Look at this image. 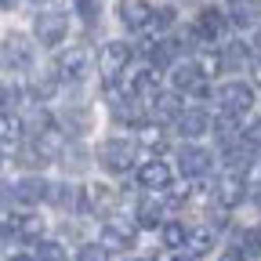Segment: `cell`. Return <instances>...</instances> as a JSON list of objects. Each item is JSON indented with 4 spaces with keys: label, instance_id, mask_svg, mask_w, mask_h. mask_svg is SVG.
Segmentation results:
<instances>
[{
    "label": "cell",
    "instance_id": "obj_18",
    "mask_svg": "<svg viewBox=\"0 0 261 261\" xmlns=\"http://www.w3.org/2000/svg\"><path fill=\"white\" fill-rule=\"evenodd\" d=\"M8 228H11L18 240H40V236H44V218L33 214V211H29V214H15Z\"/></svg>",
    "mask_w": 261,
    "mask_h": 261
},
{
    "label": "cell",
    "instance_id": "obj_13",
    "mask_svg": "<svg viewBox=\"0 0 261 261\" xmlns=\"http://www.w3.org/2000/svg\"><path fill=\"white\" fill-rule=\"evenodd\" d=\"M225 167H228V174H247L250 167H254V149L240 138V142H232V145H225Z\"/></svg>",
    "mask_w": 261,
    "mask_h": 261
},
{
    "label": "cell",
    "instance_id": "obj_23",
    "mask_svg": "<svg viewBox=\"0 0 261 261\" xmlns=\"http://www.w3.org/2000/svg\"><path fill=\"white\" fill-rule=\"evenodd\" d=\"M228 22L232 25H254L257 22V4L254 0H236V4L228 8Z\"/></svg>",
    "mask_w": 261,
    "mask_h": 261
},
{
    "label": "cell",
    "instance_id": "obj_9",
    "mask_svg": "<svg viewBox=\"0 0 261 261\" xmlns=\"http://www.w3.org/2000/svg\"><path fill=\"white\" fill-rule=\"evenodd\" d=\"M138 181L145 185V189H171L174 185V167L171 163H163V160H149V163H142L138 167Z\"/></svg>",
    "mask_w": 261,
    "mask_h": 261
},
{
    "label": "cell",
    "instance_id": "obj_41",
    "mask_svg": "<svg viewBox=\"0 0 261 261\" xmlns=\"http://www.w3.org/2000/svg\"><path fill=\"white\" fill-rule=\"evenodd\" d=\"M218 261H247V254H243V250H236V247H232V250H225V254H221V257H218Z\"/></svg>",
    "mask_w": 261,
    "mask_h": 261
},
{
    "label": "cell",
    "instance_id": "obj_8",
    "mask_svg": "<svg viewBox=\"0 0 261 261\" xmlns=\"http://www.w3.org/2000/svg\"><path fill=\"white\" fill-rule=\"evenodd\" d=\"M171 84H174V91L181 94H207L211 87H207V76L196 69V62H185V65H174V73H171Z\"/></svg>",
    "mask_w": 261,
    "mask_h": 261
},
{
    "label": "cell",
    "instance_id": "obj_26",
    "mask_svg": "<svg viewBox=\"0 0 261 261\" xmlns=\"http://www.w3.org/2000/svg\"><path fill=\"white\" fill-rule=\"evenodd\" d=\"M214 135L221 138V145H232V142H236V135H240L236 116H225V113H221V116L214 120Z\"/></svg>",
    "mask_w": 261,
    "mask_h": 261
},
{
    "label": "cell",
    "instance_id": "obj_35",
    "mask_svg": "<svg viewBox=\"0 0 261 261\" xmlns=\"http://www.w3.org/2000/svg\"><path fill=\"white\" fill-rule=\"evenodd\" d=\"M47 192H51L47 200H51L55 207H62V211L73 207V189H69V185H47Z\"/></svg>",
    "mask_w": 261,
    "mask_h": 261
},
{
    "label": "cell",
    "instance_id": "obj_47",
    "mask_svg": "<svg viewBox=\"0 0 261 261\" xmlns=\"http://www.w3.org/2000/svg\"><path fill=\"white\" fill-rule=\"evenodd\" d=\"M163 261H185V257H163Z\"/></svg>",
    "mask_w": 261,
    "mask_h": 261
},
{
    "label": "cell",
    "instance_id": "obj_4",
    "mask_svg": "<svg viewBox=\"0 0 261 261\" xmlns=\"http://www.w3.org/2000/svg\"><path fill=\"white\" fill-rule=\"evenodd\" d=\"M130 58H135L130 44H123V40H109V44L102 47V55H98V69H102L106 80H113V76H120L127 65H130Z\"/></svg>",
    "mask_w": 261,
    "mask_h": 261
},
{
    "label": "cell",
    "instance_id": "obj_5",
    "mask_svg": "<svg viewBox=\"0 0 261 261\" xmlns=\"http://www.w3.org/2000/svg\"><path fill=\"white\" fill-rule=\"evenodd\" d=\"M33 33H37V40L44 47H58L65 40V33H69V22H65V15H58V11H40L37 22H33Z\"/></svg>",
    "mask_w": 261,
    "mask_h": 261
},
{
    "label": "cell",
    "instance_id": "obj_45",
    "mask_svg": "<svg viewBox=\"0 0 261 261\" xmlns=\"http://www.w3.org/2000/svg\"><path fill=\"white\" fill-rule=\"evenodd\" d=\"M11 261H33V254H15Z\"/></svg>",
    "mask_w": 261,
    "mask_h": 261
},
{
    "label": "cell",
    "instance_id": "obj_33",
    "mask_svg": "<svg viewBox=\"0 0 261 261\" xmlns=\"http://www.w3.org/2000/svg\"><path fill=\"white\" fill-rule=\"evenodd\" d=\"M243 254L261 257V225H250L247 232H243Z\"/></svg>",
    "mask_w": 261,
    "mask_h": 261
},
{
    "label": "cell",
    "instance_id": "obj_39",
    "mask_svg": "<svg viewBox=\"0 0 261 261\" xmlns=\"http://www.w3.org/2000/svg\"><path fill=\"white\" fill-rule=\"evenodd\" d=\"M142 145L145 149H163V135H160V127H142Z\"/></svg>",
    "mask_w": 261,
    "mask_h": 261
},
{
    "label": "cell",
    "instance_id": "obj_43",
    "mask_svg": "<svg viewBox=\"0 0 261 261\" xmlns=\"http://www.w3.org/2000/svg\"><path fill=\"white\" fill-rule=\"evenodd\" d=\"M250 76H254V84H257V87H261V58H257V62H254V65H250Z\"/></svg>",
    "mask_w": 261,
    "mask_h": 261
},
{
    "label": "cell",
    "instance_id": "obj_51",
    "mask_svg": "<svg viewBox=\"0 0 261 261\" xmlns=\"http://www.w3.org/2000/svg\"><path fill=\"white\" fill-rule=\"evenodd\" d=\"M257 203H261V192H257Z\"/></svg>",
    "mask_w": 261,
    "mask_h": 261
},
{
    "label": "cell",
    "instance_id": "obj_30",
    "mask_svg": "<svg viewBox=\"0 0 261 261\" xmlns=\"http://www.w3.org/2000/svg\"><path fill=\"white\" fill-rule=\"evenodd\" d=\"M247 47L243 44H228L225 51H221V69H225V65H228V69H236V65H247Z\"/></svg>",
    "mask_w": 261,
    "mask_h": 261
},
{
    "label": "cell",
    "instance_id": "obj_25",
    "mask_svg": "<svg viewBox=\"0 0 261 261\" xmlns=\"http://www.w3.org/2000/svg\"><path fill=\"white\" fill-rule=\"evenodd\" d=\"M174 40H160V44H152V51H149V58H152V69H163V65H171L174 62Z\"/></svg>",
    "mask_w": 261,
    "mask_h": 261
},
{
    "label": "cell",
    "instance_id": "obj_27",
    "mask_svg": "<svg viewBox=\"0 0 261 261\" xmlns=\"http://www.w3.org/2000/svg\"><path fill=\"white\" fill-rule=\"evenodd\" d=\"M185 236H189L185 225H178V221H167V225H163V247H167V250L185 247Z\"/></svg>",
    "mask_w": 261,
    "mask_h": 261
},
{
    "label": "cell",
    "instance_id": "obj_1",
    "mask_svg": "<svg viewBox=\"0 0 261 261\" xmlns=\"http://www.w3.org/2000/svg\"><path fill=\"white\" fill-rule=\"evenodd\" d=\"M214 102H218V109H221L225 116H236V120H240L243 113L254 109V87H247V84H240V80H228V84L218 87Z\"/></svg>",
    "mask_w": 261,
    "mask_h": 261
},
{
    "label": "cell",
    "instance_id": "obj_14",
    "mask_svg": "<svg viewBox=\"0 0 261 261\" xmlns=\"http://www.w3.org/2000/svg\"><path fill=\"white\" fill-rule=\"evenodd\" d=\"M130 243H135V225H127V221L102 225V247L106 250H127Z\"/></svg>",
    "mask_w": 261,
    "mask_h": 261
},
{
    "label": "cell",
    "instance_id": "obj_38",
    "mask_svg": "<svg viewBox=\"0 0 261 261\" xmlns=\"http://www.w3.org/2000/svg\"><path fill=\"white\" fill-rule=\"evenodd\" d=\"M174 8H160V11H152V18H149V25H156V29H171L174 25Z\"/></svg>",
    "mask_w": 261,
    "mask_h": 261
},
{
    "label": "cell",
    "instance_id": "obj_32",
    "mask_svg": "<svg viewBox=\"0 0 261 261\" xmlns=\"http://www.w3.org/2000/svg\"><path fill=\"white\" fill-rule=\"evenodd\" d=\"M29 94L37 98V102H47V98H55V94H58V80L44 76V80H37V84L29 87Z\"/></svg>",
    "mask_w": 261,
    "mask_h": 261
},
{
    "label": "cell",
    "instance_id": "obj_28",
    "mask_svg": "<svg viewBox=\"0 0 261 261\" xmlns=\"http://www.w3.org/2000/svg\"><path fill=\"white\" fill-rule=\"evenodd\" d=\"M33 261H69V254H65V247H62V243L44 240V243L37 247V254H33Z\"/></svg>",
    "mask_w": 261,
    "mask_h": 261
},
{
    "label": "cell",
    "instance_id": "obj_48",
    "mask_svg": "<svg viewBox=\"0 0 261 261\" xmlns=\"http://www.w3.org/2000/svg\"><path fill=\"white\" fill-rule=\"evenodd\" d=\"M8 4H11V0H0V8H8Z\"/></svg>",
    "mask_w": 261,
    "mask_h": 261
},
{
    "label": "cell",
    "instance_id": "obj_6",
    "mask_svg": "<svg viewBox=\"0 0 261 261\" xmlns=\"http://www.w3.org/2000/svg\"><path fill=\"white\" fill-rule=\"evenodd\" d=\"M55 69H58V76H62V80H84V76L91 73V51H84V47L58 51Z\"/></svg>",
    "mask_w": 261,
    "mask_h": 261
},
{
    "label": "cell",
    "instance_id": "obj_17",
    "mask_svg": "<svg viewBox=\"0 0 261 261\" xmlns=\"http://www.w3.org/2000/svg\"><path fill=\"white\" fill-rule=\"evenodd\" d=\"M116 11H120V22L127 29H145L149 18H152V8L145 4V0H120Z\"/></svg>",
    "mask_w": 261,
    "mask_h": 261
},
{
    "label": "cell",
    "instance_id": "obj_37",
    "mask_svg": "<svg viewBox=\"0 0 261 261\" xmlns=\"http://www.w3.org/2000/svg\"><path fill=\"white\" fill-rule=\"evenodd\" d=\"M76 261H109V250L102 243H87V247H80Z\"/></svg>",
    "mask_w": 261,
    "mask_h": 261
},
{
    "label": "cell",
    "instance_id": "obj_49",
    "mask_svg": "<svg viewBox=\"0 0 261 261\" xmlns=\"http://www.w3.org/2000/svg\"><path fill=\"white\" fill-rule=\"evenodd\" d=\"M0 163H4V145H0Z\"/></svg>",
    "mask_w": 261,
    "mask_h": 261
},
{
    "label": "cell",
    "instance_id": "obj_36",
    "mask_svg": "<svg viewBox=\"0 0 261 261\" xmlns=\"http://www.w3.org/2000/svg\"><path fill=\"white\" fill-rule=\"evenodd\" d=\"M73 8H76V11H80V18H84V22H91V25L98 22V15H102L98 0H73Z\"/></svg>",
    "mask_w": 261,
    "mask_h": 261
},
{
    "label": "cell",
    "instance_id": "obj_10",
    "mask_svg": "<svg viewBox=\"0 0 261 261\" xmlns=\"http://www.w3.org/2000/svg\"><path fill=\"white\" fill-rule=\"evenodd\" d=\"M116 207V192L109 189V185H87L84 189V200H80V211H87V214H109Z\"/></svg>",
    "mask_w": 261,
    "mask_h": 261
},
{
    "label": "cell",
    "instance_id": "obj_34",
    "mask_svg": "<svg viewBox=\"0 0 261 261\" xmlns=\"http://www.w3.org/2000/svg\"><path fill=\"white\" fill-rule=\"evenodd\" d=\"M18 102H22V91H18L15 84H0V113L15 109Z\"/></svg>",
    "mask_w": 261,
    "mask_h": 261
},
{
    "label": "cell",
    "instance_id": "obj_44",
    "mask_svg": "<svg viewBox=\"0 0 261 261\" xmlns=\"http://www.w3.org/2000/svg\"><path fill=\"white\" fill-rule=\"evenodd\" d=\"M8 236H11V228H8V225H0V247L8 243Z\"/></svg>",
    "mask_w": 261,
    "mask_h": 261
},
{
    "label": "cell",
    "instance_id": "obj_12",
    "mask_svg": "<svg viewBox=\"0 0 261 261\" xmlns=\"http://www.w3.org/2000/svg\"><path fill=\"white\" fill-rule=\"evenodd\" d=\"M178 163H181V171H185V178H203V174L211 171V163H214V156H211L207 149H196V145H185V149H181V156H178Z\"/></svg>",
    "mask_w": 261,
    "mask_h": 261
},
{
    "label": "cell",
    "instance_id": "obj_46",
    "mask_svg": "<svg viewBox=\"0 0 261 261\" xmlns=\"http://www.w3.org/2000/svg\"><path fill=\"white\" fill-rule=\"evenodd\" d=\"M254 44H257V47H261V29H257V33H254Z\"/></svg>",
    "mask_w": 261,
    "mask_h": 261
},
{
    "label": "cell",
    "instance_id": "obj_2",
    "mask_svg": "<svg viewBox=\"0 0 261 261\" xmlns=\"http://www.w3.org/2000/svg\"><path fill=\"white\" fill-rule=\"evenodd\" d=\"M98 160L109 174H127L135 167V142L130 138H109L102 149H98Z\"/></svg>",
    "mask_w": 261,
    "mask_h": 261
},
{
    "label": "cell",
    "instance_id": "obj_29",
    "mask_svg": "<svg viewBox=\"0 0 261 261\" xmlns=\"http://www.w3.org/2000/svg\"><path fill=\"white\" fill-rule=\"evenodd\" d=\"M196 69H200L203 76L221 73V55L218 51H200V55H196Z\"/></svg>",
    "mask_w": 261,
    "mask_h": 261
},
{
    "label": "cell",
    "instance_id": "obj_11",
    "mask_svg": "<svg viewBox=\"0 0 261 261\" xmlns=\"http://www.w3.org/2000/svg\"><path fill=\"white\" fill-rule=\"evenodd\" d=\"M225 25H228V18H225V11H218V8H203L200 11V18H196V37L200 40H207V44H214L221 33H225Z\"/></svg>",
    "mask_w": 261,
    "mask_h": 261
},
{
    "label": "cell",
    "instance_id": "obj_15",
    "mask_svg": "<svg viewBox=\"0 0 261 261\" xmlns=\"http://www.w3.org/2000/svg\"><path fill=\"white\" fill-rule=\"evenodd\" d=\"M11 196L18 203H25V207H33V203H40V200H47V181L44 178H37V174H29V178H22V181H15V189H11Z\"/></svg>",
    "mask_w": 261,
    "mask_h": 261
},
{
    "label": "cell",
    "instance_id": "obj_42",
    "mask_svg": "<svg viewBox=\"0 0 261 261\" xmlns=\"http://www.w3.org/2000/svg\"><path fill=\"white\" fill-rule=\"evenodd\" d=\"M11 203V185H4V181H0V211H4Z\"/></svg>",
    "mask_w": 261,
    "mask_h": 261
},
{
    "label": "cell",
    "instance_id": "obj_20",
    "mask_svg": "<svg viewBox=\"0 0 261 261\" xmlns=\"http://www.w3.org/2000/svg\"><path fill=\"white\" fill-rule=\"evenodd\" d=\"M130 94H135V98H145V102H152V98L160 94V76H156V69H142L135 80H130Z\"/></svg>",
    "mask_w": 261,
    "mask_h": 261
},
{
    "label": "cell",
    "instance_id": "obj_31",
    "mask_svg": "<svg viewBox=\"0 0 261 261\" xmlns=\"http://www.w3.org/2000/svg\"><path fill=\"white\" fill-rule=\"evenodd\" d=\"M18 163H25V167H40V163H47V156H44V149L37 142H33V145L18 149Z\"/></svg>",
    "mask_w": 261,
    "mask_h": 261
},
{
    "label": "cell",
    "instance_id": "obj_40",
    "mask_svg": "<svg viewBox=\"0 0 261 261\" xmlns=\"http://www.w3.org/2000/svg\"><path fill=\"white\" fill-rule=\"evenodd\" d=\"M243 142H247L254 152L261 149V120H254V123H247V127H243Z\"/></svg>",
    "mask_w": 261,
    "mask_h": 261
},
{
    "label": "cell",
    "instance_id": "obj_7",
    "mask_svg": "<svg viewBox=\"0 0 261 261\" xmlns=\"http://www.w3.org/2000/svg\"><path fill=\"white\" fill-rule=\"evenodd\" d=\"M214 200H218L221 211L240 207V203L247 200V185H243V178H240V174H225V178H218V181H214Z\"/></svg>",
    "mask_w": 261,
    "mask_h": 261
},
{
    "label": "cell",
    "instance_id": "obj_3",
    "mask_svg": "<svg viewBox=\"0 0 261 261\" xmlns=\"http://www.w3.org/2000/svg\"><path fill=\"white\" fill-rule=\"evenodd\" d=\"M0 58H4V65L11 73L33 69V44H29V37H22V33H8L4 44H0Z\"/></svg>",
    "mask_w": 261,
    "mask_h": 261
},
{
    "label": "cell",
    "instance_id": "obj_21",
    "mask_svg": "<svg viewBox=\"0 0 261 261\" xmlns=\"http://www.w3.org/2000/svg\"><path fill=\"white\" fill-rule=\"evenodd\" d=\"M163 211H167V200L149 196V200L138 207V225H142V228H156V225L163 221Z\"/></svg>",
    "mask_w": 261,
    "mask_h": 261
},
{
    "label": "cell",
    "instance_id": "obj_24",
    "mask_svg": "<svg viewBox=\"0 0 261 261\" xmlns=\"http://www.w3.org/2000/svg\"><path fill=\"white\" fill-rule=\"evenodd\" d=\"M22 138V120L15 113H0V145L4 142H18Z\"/></svg>",
    "mask_w": 261,
    "mask_h": 261
},
{
    "label": "cell",
    "instance_id": "obj_16",
    "mask_svg": "<svg viewBox=\"0 0 261 261\" xmlns=\"http://www.w3.org/2000/svg\"><path fill=\"white\" fill-rule=\"evenodd\" d=\"M174 123H178V135L181 138H200V135L211 130V116L203 109H181V116Z\"/></svg>",
    "mask_w": 261,
    "mask_h": 261
},
{
    "label": "cell",
    "instance_id": "obj_22",
    "mask_svg": "<svg viewBox=\"0 0 261 261\" xmlns=\"http://www.w3.org/2000/svg\"><path fill=\"white\" fill-rule=\"evenodd\" d=\"M152 106H156V109H152L156 120H178L181 109H185L178 94H156V98H152Z\"/></svg>",
    "mask_w": 261,
    "mask_h": 261
},
{
    "label": "cell",
    "instance_id": "obj_50",
    "mask_svg": "<svg viewBox=\"0 0 261 261\" xmlns=\"http://www.w3.org/2000/svg\"><path fill=\"white\" fill-rule=\"evenodd\" d=\"M127 261H145V257H127Z\"/></svg>",
    "mask_w": 261,
    "mask_h": 261
},
{
    "label": "cell",
    "instance_id": "obj_19",
    "mask_svg": "<svg viewBox=\"0 0 261 261\" xmlns=\"http://www.w3.org/2000/svg\"><path fill=\"white\" fill-rule=\"evenodd\" d=\"M181 250H185L189 257H207V254L214 250V232H211V228H189Z\"/></svg>",
    "mask_w": 261,
    "mask_h": 261
}]
</instances>
